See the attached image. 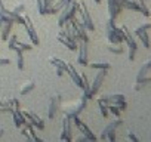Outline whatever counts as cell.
<instances>
[{
	"mask_svg": "<svg viewBox=\"0 0 151 142\" xmlns=\"http://www.w3.org/2000/svg\"><path fill=\"white\" fill-rule=\"evenodd\" d=\"M150 70H151V59H148L147 62H144L142 67L139 68L138 74H136V83H135V86H133V90H136V92H138V90H142V87L147 86V85L151 82V79L147 76Z\"/></svg>",
	"mask_w": 151,
	"mask_h": 142,
	"instance_id": "obj_1",
	"label": "cell"
},
{
	"mask_svg": "<svg viewBox=\"0 0 151 142\" xmlns=\"http://www.w3.org/2000/svg\"><path fill=\"white\" fill-rule=\"evenodd\" d=\"M105 76H107V70H101V71H98V74L93 77L92 86H89V89L85 90V93H83V96H85L86 99H92V98L98 93V90L101 89V86H102V83H104Z\"/></svg>",
	"mask_w": 151,
	"mask_h": 142,
	"instance_id": "obj_2",
	"label": "cell"
},
{
	"mask_svg": "<svg viewBox=\"0 0 151 142\" xmlns=\"http://www.w3.org/2000/svg\"><path fill=\"white\" fill-rule=\"evenodd\" d=\"M77 14V0H73L70 2L67 6H64L61 11H59V19H58V25L62 27L65 21H70L71 18L76 16Z\"/></svg>",
	"mask_w": 151,
	"mask_h": 142,
	"instance_id": "obj_3",
	"label": "cell"
},
{
	"mask_svg": "<svg viewBox=\"0 0 151 142\" xmlns=\"http://www.w3.org/2000/svg\"><path fill=\"white\" fill-rule=\"evenodd\" d=\"M77 12H80V22L85 25V28L88 31H93L95 30V25H93L92 16H91V14H89L85 2H77Z\"/></svg>",
	"mask_w": 151,
	"mask_h": 142,
	"instance_id": "obj_4",
	"label": "cell"
},
{
	"mask_svg": "<svg viewBox=\"0 0 151 142\" xmlns=\"http://www.w3.org/2000/svg\"><path fill=\"white\" fill-rule=\"evenodd\" d=\"M122 124H123V120H122L120 117H117L116 120H113L111 123H108L107 127H105V129L102 130V133H101V139H102V141L108 139L110 142H116V130H117V127L122 126Z\"/></svg>",
	"mask_w": 151,
	"mask_h": 142,
	"instance_id": "obj_5",
	"label": "cell"
},
{
	"mask_svg": "<svg viewBox=\"0 0 151 142\" xmlns=\"http://www.w3.org/2000/svg\"><path fill=\"white\" fill-rule=\"evenodd\" d=\"M70 24H71V28H73V31H74V34H76V40H82V42H89V37H88V30L85 28V25L79 21V19H76V16L74 18H71L70 19Z\"/></svg>",
	"mask_w": 151,
	"mask_h": 142,
	"instance_id": "obj_6",
	"label": "cell"
},
{
	"mask_svg": "<svg viewBox=\"0 0 151 142\" xmlns=\"http://www.w3.org/2000/svg\"><path fill=\"white\" fill-rule=\"evenodd\" d=\"M86 102H88V99L85 96H82L74 105H68L67 108H64V115H70V117L80 115V113L86 108Z\"/></svg>",
	"mask_w": 151,
	"mask_h": 142,
	"instance_id": "obj_7",
	"label": "cell"
},
{
	"mask_svg": "<svg viewBox=\"0 0 151 142\" xmlns=\"http://www.w3.org/2000/svg\"><path fill=\"white\" fill-rule=\"evenodd\" d=\"M71 120H73V123H74V126L77 127L79 130H80V133L83 135V136H86V139L88 141H96V136L92 133V130H89V127L79 118V115H74V117H71Z\"/></svg>",
	"mask_w": 151,
	"mask_h": 142,
	"instance_id": "obj_8",
	"label": "cell"
},
{
	"mask_svg": "<svg viewBox=\"0 0 151 142\" xmlns=\"http://www.w3.org/2000/svg\"><path fill=\"white\" fill-rule=\"evenodd\" d=\"M71 129H73L71 117H70V115H64V118H62V133H61V136H59V141H67V142H70V141L73 139Z\"/></svg>",
	"mask_w": 151,
	"mask_h": 142,
	"instance_id": "obj_9",
	"label": "cell"
},
{
	"mask_svg": "<svg viewBox=\"0 0 151 142\" xmlns=\"http://www.w3.org/2000/svg\"><path fill=\"white\" fill-rule=\"evenodd\" d=\"M24 27H25V30H27V33H28V37H30V40L33 42V44L37 46V44L40 43V40H39V37H37V33H36V28H34V25H33V21H31V18H30L28 15H24Z\"/></svg>",
	"mask_w": 151,
	"mask_h": 142,
	"instance_id": "obj_10",
	"label": "cell"
},
{
	"mask_svg": "<svg viewBox=\"0 0 151 142\" xmlns=\"http://www.w3.org/2000/svg\"><path fill=\"white\" fill-rule=\"evenodd\" d=\"M76 50H77V62L80 65H88V43L79 40Z\"/></svg>",
	"mask_w": 151,
	"mask_h": 142,
	"instance_id": "obj_11",
	"label": "cell"
},
{
	"mask_svg": "<svg viewBox=\"0 0 151 142\" xmlns=\"http://www.w3.org/2000/svg\"><path fill=\"white\" fill-rule=\"evenodd\" d=\"M120 30H122V34H123V42H126V43H127V49L138 50V43H136V40L133 39V36L130 34L129 28H127L126 25H122V27H120Z\"/></svg>",
	"mask_w": 151,
	"mask_h": 142,
	"instance_id": "obj_12",
	"label": "cell"
},
{
	"mask_svg": "<svg viewBox=\"0 0 151 142\" xmlns=\"http://www.w3.org/2000/svg\"><path fill=\"white\" fill-rule=\"evenodd\" d=\"M22 111V110H21ZM22 114H24V117L34 126V127H37L39 130H43L45 129V121L37 115V114H34V113H31V111H22Z\"/></svg>",
	"mask_w": 151,
	"mask_h": 142,
	"instance_id": "obj_13",
	"label": "cell"
},
{
	"mask_svg": "<svg viewBox=\"0 0 151 142\" xmlns=\"http://www.w3.org/2000/svg\"><path fill=\"white\" fill-rule=\"evenodd\" d=\"M107 36H108L110 43H116V44L123 43V34H122V30L117 28V27L107 28Z\"/></svg>",
	"mask_w": 151,
	"mask_h": 142,
	"instance_id": "obj_14",
	"label": "cell"
},
{
	"mask_svg": "<svg viewBox=\"0 0 151 142\" xmlns=\"http://www.w3.org/2000/svg\"><path fill=\"white\" fill-rule=\"evenodd\" d=\"M62 101V96L61 95H56V96H52L50 98V102H49V110H47V117L49 118H55L56 113H58V107Z\"/></svg>",
	"mask_w": 151,
	"mask_h": 142,
	"instance_id": "obj_15",
	"label": "cell"
},
{
	"mask_svg": "<svg viewBox=\"0 0 151 142\" xmlns=\"http://www.w3.org/2000/svg\"><path fill=\"white\" fill-rule=\"evenodd\" d=\"M108 2V14H110V18L111 19H116L122 11V6L119 3V0H107Z\"/></svg>",
	"mask_w": 151,
	"mask_h": 142,
	"instance_id": "obj_16",
	"label": "cell"
},
{
	"mask_svg": "<svg viewBox=\"0 0 151 142\" xmlns=\"http://www.w3.org/2000/svg\"><path fill=\"white\" fill-rule=\"evenodd\" d=\"M67 73H68V76L71 77V80L74 82V85L77 86V87H82V79H80V74L76 71V68L71 65V64H67Z\"/></svg>",
	"mask_w": 151,
	"mask_h": 142,
	"instance_id": "obj_17",
	"label": "cell"
},
{
	"mask_svg": "<svg viewBox=\"0 0 151 142\" xmlns=\"http://www.w3.org/2000/svg\"><path fill=\"white\" fill-rule=\"evenodd\" d=\"M14 21H9V22H3L2 24V28H0V39L2 40H8V37H9V34H11V31H12V27H14Z\"/></svg>",
	"mask_w": 151,
	"mask_h": 142,
	"instance_id": "obj_18",
	"label": "cell"
},
{
	"mask_svg": "<svg viewBox=\"0 0 151 142\" xmlns=\"http://www.w3.org/2000/svg\"><path fill=\"white\" fill-rule=\"evenodd\" d=\"M58 42L62 43V44H64L65 47H68L70 50H76V49H77V42H74V40H71V39L62 36L61 33L58 34Z\"/></svg>",
	"mask_w": 151,
	"mask_h": 142,
	"instance_id": "obj_19",
	"label": "cell"
},
{
	"mask_svg": "<svg viewBox=\"0 0 151 142\" xmlns=\"http://www.w3.org/2000/svg\"><path fill=\"white\" fill-rule=\"evenodd\" d=\"M11 114L14 115V121H15V126H17V127L24 126V123L27 121V118L24 117V114H22V111H21V110H14Z\"/></svg>",
	"mask_w": 151,
	"mask_h": 142,
	"instance_id": "obj_20",
	"label": "cell"
},
{
	"mask_svg": "<svg viewBox=\"0 0 151 142\" xmlns=\"http://www.w3.org/2000/svg\"><path fill=\"white\" fill-rule=\"evenodd\" d=\"M104 102L107 104H116L119 101H124V95L123 93H114V95H108V96H102L101 98Z\"/></svg>",
	"mask_w": 151,
	"mask_h": 142,
	"instance_id": "obj_21",
	"label": "cell"
},
{
	"mask_svg": "<svg viewBox=\"0 0 151 142\" xmlns=\"http://www.w3.org/2000/svg\"><path fill=\"white\" fill-rule=\"evenodd\" d=\"M14 50L17 52V67L19 70H22L24 68V50H21L18 46H15Z\"/></svg>",
	"mask_w": 151,
	"mask_h": 142,
	"instance_id": "obj_22",
	"label": "cell"
},
{
	"mask_svg": "<svg viewBox=\"0 0 151 142\" xmlns=\"http://www.w3.org/2000/svg\"><path fill=\"white\" fill-rule=\"evenodd\" d=\"M0 19H2L3 22H9V21H12L11 16L8 15V9H6L5 5H3V0H0Z\"/></svg>",
	"mask_w": 151,
	"mask_h": 142,
	"instance_id": "obj_23",
	"label": "cell"
},
{
	"mask_svg": "<svg viewBox=\"0 0 151 142\" xmlns=\"http://www.w3.org/2000/svg\"><path fill=\"white\" fill-rule=\"evenodd\" d=\"M49 61H50V64H52V65H55L56 68H62L64 71L67 70V62H64L62 59H59V58H56V56H50V59H49Z\"/></svg>",
	"mask_w": 151,
	"mask_h": 142,
	"instance_id": "obj_24",
	"label": "cell"
},
{
	"mask_svg": "<svg viewBox=\"0 0 151 142\" xmlns=\"http://www.w3.org/2000/svg\"><path fill=\"white\" fill-rule=\"evenodd\" d=\"M88 65L91 67V68H95V70H110L111 68V65L108 64V62H88Z\"/></svg>",
	"mask_w": 151,
	"mask_h": 142,
	"instance_id": "obj_25",
	"label": "cell"
},
{
	"mask_svg": "<svg viewBox=\"0 0 151 142\" xmlns=\"http://www.w3.org/2000/svg\"><path fill=\"white\" fill-rule=\"evenodd\" d=\"M138 37H139L141 43L144 44V47H145V49H150V36H148V33H147V31L139 33V34H138Z\"/></svg>",
	"mask_w": 151,
	"mask_h": 142,
	"instance_id": "obj_26",
	"label": "cell"
},
{
	"mask_svg": "<svg viewBox=\"0 0 151 142\" xmlns=\"http://www.w3.org/2000/svg\"><path fill=\"white\" fill-rule=\"evenodd\" d=\"M98 107H99V110H101L102 117L105 118V117L108 115V104H107V102H104V101L99 98V99H98Z\"/></svg>",
	"mask_w": 151,
	"mask_h": 142,
	"instance_id": "obj_27",
	"label": "cell"
},
{
	"mask_svg": "<svg viewBox=\"0 0 151 142\" xmlns=\"http://www.w3.org/2000/svg\"><path fill=\"white\" fill-rule=\"evenodd\" d=\"M17 40H18V37H17V34H9V37H8V49L9 50H14L15 49V46H17Z\"/></svg>",
	"mask_w": 151,
	"mask_h": 142,
	"instance_id": "obj_28",
	"label": "cell"
},
{
	"mask_svg": "<svg viewBox=\"0 0 151 142\" xmlns=\"http://www.w3.org/2000/svg\"><path fill=\"white\" fill-rule=\"evenodd\" d=\"M108 50H110L111 53H117V55H122V53L124 52V49H123L120 44H116V43H111V44L108 46Z\"/></svg>",
	"mask_w": 151,
	"mask_h": 142,
	"instance_id": "obj_29",
	"label": "cell"
},
{
	"mask_svg": "<svg viewBox=\"0 0 151 142\" xmlns=\"http://www.w3.org/2000/svg\"><path fill=\"white\" fill-rule=\"evenodd\" d=\"M34 89V83L33 82H27V83H24V86L21 87V95H27L28 92H31Z\"/></svg>",
	"mask_w": 151,
	"mask_h": 142,
	"instance_id": "obj_30",
	"label": "cell"
},
{
	"mask_svg": "<svg viewBox=\"0 0 151 142\" xmlns=\"http://www.w3.org/2000/svg\"><path fill=\"white\" fill-rule=\"evenodd\" d=\"M151 28V24H142V25H139L136 30H135V36H138L139 33H144V31H148Z\"/></svg>",
	"mask_w": 151,
	"mask_h": 142,
	"instance_id": "obj_31",
	"label": "cell"
},
{
	"mask_svg": "<svg viewBox=\"0 0 151 142\" xmlns=\"http://www.w3.org/2000/svg\"><path fill=\"white\" fill-rule=\"evenodd\" d=\"M17 46H18L21 50H24V52L33 49V44H30V43H22V42H18V40H17Z\"/></svg>",
	"mask_w": 151,
	"mask_h": 142,
	"instance_id": "obj_32",
	"label": "cell"
},
{
	"mask_svg": "<svg viewBox=\"0 0 151 142\" xmlns=\"http://www.w3.org/2000/svg\"><path fill=\"white\" fill-rule=\"evenodd\" d=\"M70 2H73V0H59V2H56V3H55V6H53V8H55L56 11H61V9H62L64 6H67Z\"/></svg>",
	"mask_w": 151,
	"mask_h": 142,
	"instance_id": "obj_33",
	"label": "cell"
},
{
	"mask_svg": "<svg viewBox=\"0 0 151 142\" xmlns=\"http://www.w3.org/2000/svg\"><path fill=\"white\" fill-rule=\"evenodd\" d=\"M24 11H25V5H24V3H19V5H17V6L12 9V12H15V14H18V15H22Z\"/></svg>",
	"mask_w": 151,
	"mask_h": 142,
	"instance_id": "obj_34",
	"label": "cell"
},
{
	"mask_svg": "<svg viewBox=\"0 0 151 142\" xmlns=\"http://www.w3.org/2000/svg\"><path fill=\"white\" fill-rule=\"evenodd\" d=\"M108 113L114 114L116 117H120V110H119L116 105H113V104H108Z\"/></svg>",
	"mask_w": 151,
	"mask_h": 142,
	"instance_id": "obj_35",
	"label": "cell"
},
{
	"mask_svg": "<svg viewBox=\"0 0 151 142\" xmlns=\"http://www.w3.org/2000/svg\"><path fill=\"white\" fill-rule=\"evenodd\" d=\"M126 138H127V141H130V142H139V138H138V136H136L132 130H127Z\"/></svg>",
	"mask_w": 151,
	"mask_h": 142,
	"instance_id": "obj_36",
	"label": "cell"
},
{
	"mask_svg": "<svg viewBox=\"0 0 151 142\" xmlns=\"http://www.w3.org/2000/svg\"><path fill=\"white\" fill-rule=\"evenodd\" d=\"M113 105H116L120 111H124L126 108H127V104H126V101H119V102H116V104H113Z\"/></svg>",
	"mask_w": 151,
	"mask_h": 142,
	"instance_id": "obj_37",
	"label": "cell"
},
{
	"mask_svg": "<svg viewBox=\"0 0 151 142\" xmlns=\"http://www.w3.org/2000/svg\"><path fill=\"white\" fill-rule=\"evenodd\" d=\"M8 64H11V61H9L8 58H0V67H3V65H8Z\"/></svg>",
	"mask_w": 151,
	"mask_h": 142,
	"instance_id": "obj_38",
	"label": "cell"
},
{
	"mask_svg": "<svg viewBox=\"0 0 151 142\" xmlns=\"http://www.w3.org/2000/svg\"><path fill=\"white\" fill-rule=\"evenodd\" d=\"M21 133H22V135L25 136V139H27V141H31V136H30V133H28V130H27V127H25L24 130H21Z\"/></svg>",
	"mask_w": 151,
	"mask_h": 142,
	"instance_id": "obj_39",
	"label": "cell"
},
{
	"mask_svg": "<svg viewBox=\"0 0 151 142\" xmlns=\"http://www.w3.org/2000/svg\"><path fill=\"white\" fill-rule=\"evenodd\" d=\"M62 74H64V70H62V68H56V76L61 77Z\"/></svg>",
	"mask_w": 151,
	"mask_h": 142,
	"instance_id": "obj_40",
	"label": "cell"
},
{
	"mask_svg": "<svg viewBox=\"0 0 151 142\" xmlns=\"http://www.w3.org/2000/svg\"><path fill=\"white\" fill-rule=\"evenodd\" d=\"M76 141H77V142H83V141H88V139H86V136L82 135V136H79V138H76Z\"/></svg>",
	"mask_w": 151,
	"mask_h": 142,
	"instance_id": "obj_41",
	"label": "cell"
},
{
	"mask_svg": "<svg viewBox=\"0 0 151 142\" xmlns=\"http://www.w3.org/2000/svg\"><path fill=\"white\" fill-rule=\"evenodd\" d=\"M52 2H53V0H46V6H47V8H49V6H50V5H52Z\"/></svg>",
	"mask_w": 151,
	"mask_h": 142,
	"instance_id": "obj_42",
	"label": "cell"
},
{
	"mask_svg": "<svg viewBox=\"0 0 151 142\" xmlns=\"http://www.w3.org/2000/svg\"><path fill=\"white\" fill-rule=\"evenodd\" d=\"M3 132H5L3 129H0V139H2V136H3Z\"/></svg>",
	"mask_w": 151,
	"mask_h": 142,
	"instance_id": "obj_43",
	"label": "cell"
},
{
	"mask_svg": "<svg viewBox=\"0 0 151 142\" xmlns=\"http://www.w3.org/2000/svg\"><path fill=\"white\" fill-rule=\"evenodd\" d=\"M93 2H95V3H101V0H93Z\"/></svg>",
	"mask_w": 151,
	"mask_h": 142,
	"instance_id": "obj_44",
	"label": "cell"
},
{
	"mask_svg": "<svg viewBox=\"0 0 151 142\" xmlns=\"http://www.w3.org/2000/svg\"><path fill=\"white\" fill-rule=\"evenodd\" d=\"M2 24H3V21H2V19H0V28H2Z\"/></svg>",
	"mask_w": 151,
	"mask_h": 142,
	"instance_id": "obj_45",
	"label": "cell"
},
{
	"mask_svg": "<svg viewBox=\"0 0 151 142\" xmlns=\"http://www.w3.org/2000/svg\"><path fill=\"white\" fill-rule=\"evenodd\" d=\"M2 105H3V102H2V101H0V107H2Z\"/></svg>",
	"mask_w": 151,
	"mask_h": 142,
	"instance_id": "obj_46",
	"label": "cell"
},
{
	"mask_svg": "<svg viewBox=\"0 0 151 142\" xmlns=\"http://www.w3.org/2000/svg\"><path fill=\"white\" fill-rule=\"evenodd\" d=\"M120 2H122V0H119V3H120Z\"/></svg>",
	"mask_w": 151,
	"mask_h": 142,
	"instance_id": "obj_47",
	"label": "cell"
}]
</instances>
